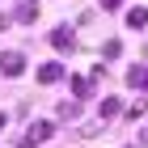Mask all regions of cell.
<instances>
[{
	"label": "cell",
	"mask_w": 148,
	"mask_h": 148,
	"mask_svg": "<svg viewBox=\"0 0 148 148\" xmlns=\"http://www.w3.org/2000/svg\"><path fill=\"white\" fill-rule=\"evenodd\" d=\"M55 136V123H34L30 131L21 136V148H34V144H47V140Z\"/></svg>",
	"instance_id": "cell-1"
},
{
	"label": "cell",
	"mask_w": 148,
	"mask_h": 148,
	"mask_svg": "<svg viewBox=\"0 0 148 148\" xmlns=\"http://www.w3.org/2000/svg\"><path fill=\"white\" fill-rule=\"evenodd\" d=\"M0 72H4V76H21L25 72V55L21 51H4V55H0Z\"/></svg>",
	"instance_id": "cell-2"
},
{
	"label": "cell",
	"mask_w": 148,
	"mask_h": 148,
	"mask_svg": "<svg viewBox=\"0 0 148 148\" xmlns=\"http://www.w3.org/2000/svg\"><path fill=\"white\" fill-rule=\"evenodd\" d=\"M51 47H55V51H72V47H76V34H72L68 25H59V30H51Z\"/></svg>",
	"instance_id": "cell-3"
},
{
	"label": "cell",
	"mask_w": 148,
	"mask_h": 148,
	"mask_svg": "<svg viewBox=\"0 0 148 148\" xmlns=\"http://www.w3.org/2000/svg\"><path fill=\"white\" fill-rule=\"evenodd\" d=\"M13 17H17V21H38V0H17V9H13Z\"/></svg>",
	"instance_id": "cell-4"
},
{
	"label": "cell",
	"mask_w": 148,
	"mask_h": 148,
	"mask_svg": "<svg viewBox=\"0 0 148 148\" xmlns=\"http://www.w3.org/2000/svg\"><path fill=\"white\" fill-rule=\"evenodd\" d=\"M38 80H42V85H55V80H64V64H42V68H38Z\"/></svg>",
	"instance_id": "cell-5"
},
{
	"label": "cell",
	"mask_w": 148,
	"mask_h": 148,
	"mask_svg": "<svg viewBox=\"0 0 148 148\" xmlns=\"http://www.w3.org/2000/svg\"><path fill=\"white\" fill-rule=\"evenodd\" d=\"M127 85L131 89H148V64H136V68L127 72Z\"/></svg>",
	"instance_id": "cell-6"
},
{
	"label": "cell",
	"mask_w": 148,
	"mask_h": 148,
	"mask_svg": "<svg viewBox=\"0 0 148 148\" xmlns=\"http://www.w3.org/2000/svg\"><path fill=\"white\" fill-rule=\"evenodd\" d=\"M97 114H102V119H114V114H123V102H119V97H106V102L97 106Z\"/></svg>",
	"instance_id": "cell-7"
},
{
	"label": "cell",
	"mask_w": 148,
	"mask_h": 148,
	"mask_svg": "<svg viewBox=\"0 0 148 148\" xmlns=\"http://www.w3.org/2000/svg\"><path fill=\"white\" fill-rule=\"evenodd\" d=\"M127 25H131V30H144L148 25V9H131L127 13Z\"/></svg>",
	"instance_id": "cell-8"
},
{
	"label": "cell",
	"mask_w": 148,
	"mask_h": 148,
	"mask_svg": "<svg viewBox=\"0 0 148 148\" xmlns=\"http://www.w3.org/2000/svg\"><path fill=\"white\" fill-rule=\"evenodd\" d=\"M68 85H72V93H76V97H89V76H72Z\"/></svg>",
	"instance_id": "cell-9"
},
{
	"label": "cell",
	"mask_w": 148,
	"mask_h": 148,
	"mask_svg": "<svg viewBox=\"0 0 148 148\" xmlns=\"http://www.w3.org/2000/svg\"><path fill=\"white\" fill-rule=\"evenodd\" d=\"M119 51H123V42H119V38H110V42L102 47V55H106V59H114V55H119Z\"/></svg>",
	"instance_id": "cell-10"
},
{
	"label": "cell",
	"mask_w": 148,
	"mask_h": 148,
	"mask_svg": "<svg viewBox=\"0 0 148 148\" xmlns=\"http://www.w3.org/2000/svg\"><path fill=\"white\" fill-rule=\"evenodd\" d=\"M76 114H80L76 102H64V106H59V119H76Z\"/></svg>",
	"instance_id": "cell-11"
},
{
	"label": "cell",
	"mask_w": 148,
	"mask_h": 148,
	"mask_svg": "<svg viewBox=\"0 0 148 148\" xmlns=\"http://www.w3.org/2000/svg\"><path fill=\"white\" fill-rule=\"evenodd\" d=\"M144 110H148V102H144V97H140V102L131 106V110H127V119H140V114H144Z\"/></svg>",
	"instance_id": "cell-12"
},
{
	"label": "cell",
	"mask_w": 148,
	"mask_h": 148,
	"mask_svg": "<svg viewBox=\"0 0 148 148\" xmlns=\"http://www.w3.org/2000/svg\"><path fill=\"white\" fill-rule=\"evenodd\" d=\"M119 4H123V0H102V9L110 13V9H119Z\"/></svg>",
	"instance_id": "cell-13"
},
{
	"label": "cell",
	"mask_w": 148,
	"mask_h": 148,
	"mask_svg": "<svg viewBox=\"0 0 148 148\" xmlns=\"http://www.w3.org/2000/svg\"><path fill=\"white\" fill-rule=\"evenodd\" d=\"M4 127H9V114H4V110H0V131H4Z\"/></svg>",
	"instance_id": "cell-14"
},
{
	"label": "cell",
	"mask_w": 148,
	"mask_h": 148,
	"mask_svg": "<svg viewBox=\"0 0 148 148\" xmlns=\"http://www.w3.org/2000/svg\"><path fill=\"white\" fill-rule=\"evenodd\" d=\"M140 144H148V127H144V131H140Z\"/></svg>",
	"instance_id": "cell-15"
}]
</instances>
